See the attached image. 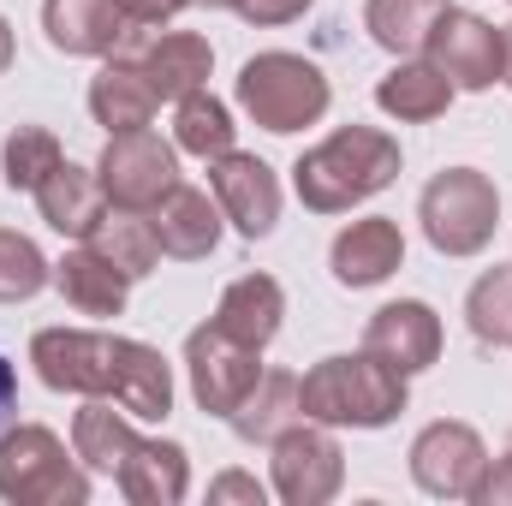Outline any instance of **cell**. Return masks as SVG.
Returning <instances> with one entry per match:
<instances>
[{
    "instance_id": "obj_5",
    "label": "cell",
    "mask_w": 512,
    "mask_h": 506,
    "mask_svg": "<svg viewBox=\"0 0 512 506\" xmlns=\"http://www.w3.org/2000/svg\"><path fill=\"white\" fill-rule=\"evenodd\" d=\"M417 221H423V239L441 256H483L501 227V191L477 167H447L423 185Z\"/></svg>"
},
{
    "instance_id": "obj_34",
    "label": "cell",
    "mask_w": 512,
    "mask_h": 506,
    "mask_svg": "<svg viewBox=\"0 0 512 506\" xmlns=\"http://www.w3.org/2000/svg\"><path fill=\"white\" fill-rule=\"evenodd\" d=\"M209 501L221 506V501H245V506H262L268 501V489L256 483L251 471H221L215 483H209Z\"/></svg>"
},
{
    "instance_id": "obj_40",
    "label": "cell",
    "mask_w": 512,
    "mask_h": 506,
    "mask_svg": "<svg viewBox=\"0 0 512 506\" xmlns=\"http://www.w3.org/2000/svg\"><path fill=\"white\" fill-rule=\"evenodd\" d=\"M191 6H209V12H221V6H233V0H191Z\"/></svg>"
},
{
    "instance_id": "obj_19",
    "label": "cell",
    "mask_w": 512,
    "mask_h": 506,
    "mask_svg": "<svg viewBox=\"0 0 512 506\" xmlns=\"http://www.w3.org/2000/svg\"><path fill=\"white\" fill-rule=\"evenodd\" d=\"M155 108H161V96L149 90L143 66L126 60V54H108L102 72L90 78V114H96V126H108V137L114 131H143L155 120Z\"/></svg>"
},
{
    "instance_id": "obj_16",
    "label": "cell",
    "mask_w": 512,
    "mask_h": 506,
    "mask_svg": "<svg viewBox=\"0 0 512 506\" xmlns=\"http://www.w3.org/2000/svg\"><path fill=\"white\" fill-rule=\"evenodd\" d=\"M221 203L197 185H173L155 209H149V227L161 239V256H179V262H203V256L221 245Z\"/></svg>"
},
{
    "instance_id": "obj_32",
    "label": "cell",
    "mask_w": 512,
    "mask_h": 506,
    "mask_svg": "<svg viewBox=\"0 0 512 506\" xmlns=\"http://www.w3.org/2000/svg\"><path fill=\"white\" fill-rule=\"evenodd\" d=\"M42 286H54V262L36 251V239L0 227V304H30Z\"/></svg>"
},
{
    "instance_id": "obj_10",
    "label": "cell",
    "mask_w": 512,
    "mask_h": 506,
    "mask_svg": "<svg viewBox=\"0 0 512 506\" xmlns=\"http://www.w3.org/2000/svg\"><path fill=\"white\" fill-rule=\"evenodd\" d=\"M483 471H489V447H483V435L471 423L441 417V423L417 429V441H411V483L423 495H435V501H471L477 483H483Z\"/></svg>"
},
{
    "instance_id": "obj_27",
    "label": "cell",
    "mask_w": 512,
    "mask_h": 506,
    "mask_svg": "<svg viewBox=\"0 0 512 506\" xmlns=\"http://www.w3.org/2000/svg\"><path fill=\"white\" fill-rule=\"evenodd\" d=\"M453 0H364V30L370 42L393 54V60H417L429 48V30L435 18L447 12Z\"/></svg>"
},
{
    "instance_id": "obj_1",
    "label": "cell",
    "mask_w": 512,
    "mask_h": 506,
    "mask_svg": "<svg viewBox=\"0 0 512 506\" xmlns=\"http://www.w3.org/2000/svg\"><path fill=\"white\" fill-rule=\"evenodd\" d=\"M399 179V137L382 126H340L292 161V191L310 215H346Z\"/></svg>"
},
{
    "instance_id": "obj_15",
    "label": "cell",
    "mask_w": 512,
    "mask_h": 506,
    "mask_svg": "<svg viewBox=\"0 0 512 506\" xmlns=\"http://www.w3.org/2000/svg\"><path fill=\"white\" fill-rule=\"evenodd\" d=\"M328 268H334V280H340L346 292H370V286H382L393 268H405V233H399V221H387V215H364V221H352V227L334 239Z\"/></svg>"
},
{
    "instance_id": "obj_37",
    "label": "cell",
    "mask_w": 512,
    "mask_h": 506,
    "mask_svg": "<svg viewBox=\"0 0 512 506\" xmlns=\"http://www.w3.org/2000/svg\"><path fill=\"white\" fill-rule=\"evenodd\" d=\"M12 411H18V370L0 358V429L12 423Z\"/></svg>"
},
{
    "instance_id": "obj_8",
    "label": "cell",
    "mask_w": 512,
    "mask_h": 506,
    "mask_svg": "<svg viewBox=\"0 0 512 506\" xmlns=\"http://www.w3.org/2000/svg\"><path fill=\"white\" fill-rule=\"evenodd\" d=\"M30 364L42 387L78 393V399H114L120 370V334H90V328H42L30 340Z\"/></svg>"
},
{
    "instance_id": "obj_25",
    "label": "cell",
    "mask_w": 512,
    "mask_h": 506,
    "mask_svg": "<svg viewBox=\"0 0 512 506\" xmlns=\"http://www.w3.org/2000/svg\"><path fill=\"white\" fill-rule=\"evenodd\" d=\"M453 96H459V90H453L423 54H417V60H399L382 84H376V108H382L387 120H405V126L441 120V114L453 108Z\"/></svg>"
},
{
    "instance_id": "obj_23",
    "label": "cell",
    "mask_w": 512,
    "mask_h": 506,
    "mask_svg": "<svg viewBox=\"0 0 512 506\" xmlns=\"http://www.w3.org/2000/svg\"><path fill=\"white\" fill-rule=\"evenodd\" d=\"M114 405H126L137 423H167L173 417V364L143 340H120Z\"/></svg>"
},
{
    "instance_id": "obj_20",
    "label": "cell",
    "mask_w": 512,
    "mask_h": 506,
    "mask_svg": "<svg viewBox=\"0 0 512 506\" xmlns=\"http://www.w3.org/2000/svg\"><path fill=\"white\" fill-rule=\"evenodd\" d=\"M54 286H60V298L78 316H120L126 310V292H131L126 274L96 251V245H84V239L54 262Z\"/></svg>"
},
{
    "instance_id": "obj_36",
    "label": "cell",
    "mask_w": 512,
    "mask_h": 506,
    "mask_svg": "<svg viewBox=\"0 0 512 506\" xmlns=\"http://www.w3.org/2000/svg\"><path fill=\"white\" fill-rule=\"evenodd\" d=\"M120 6H126L137 24H167V18H179L191 0H120Z\"/></svg>"
},
{
    "instance_id": "obj_35",
    "label": "cell",
    "mask_w": 512,
    "mask_h": 506,
    "mask_svg": "<svg viewBox=\"0 0 512 506\" xmlns=\"http://www.w3.org/2000/svg\"><path fill=\"white\" fill-rule=\"evenodd\" d=\"M477 506H512V453L495 465L489 459V471H483V483H477V495H471Z\"/></svg>"
},
{
    "instance_id": "obj_13",
    "label": "cell",
    "mask_w": 512,
    "mask_h": 506,
    "mask_svg": "<svg viewBox=\"0 0 512 506\" xmlns=\"http://www.w3.org/2000/svg\"><path fill=\"white\" fill-rule=\"evenodd\" d=\"M42 30H48V48L72 60H108L126 48L137 18L120 0H42Z\"/></svg>"
},
{
    "instance_id": "obj_21",
    "label": "cell",
    "mask_w": 512,
    "mask_h": 506,
    "mask_svg": "<svg viewBox=\"0 0 512 506\" xmlns=\"http://www.w3.org/2000/svg\"><path fill=\"white\" fill-rule=\"evenodd\" d=\"M137 417H131L126 405H114V399H84V411L72 417V453L84 459V471L90 477H120V465L131 459V447H137V429H131Z\"/></svg>"
},
{
    "instance_id": "obj_11",
    "label": "cell",
    "mask_w": 512,
    "mask_h": 506,
    "mask_svg": "<svg viewBox=\"0 0 512 506\" xmlns=\"http://www.w3.org/2000/svg\"><path fill=\"white\" fill-rule=\"evenodd\" d=\"M423 60L453 84V90H489L501 84V30L465 6H447L429 30Z\"/></svg>"
},
{
    "instance_id": "obj_33",
    "label": "cell",
    "mask_w": 512,
    "mask_h": 506,
    "mask_svg": "<svg viewBox=\"0 0 512 506\" xmlns=\"http://www.w3.org/2000/svg\"><path fill=\"white\" fill-rule=\"evenodd\" d=\"M316 0H233V12L256 24V30H274V24H292V18H304Z\"/></svg>"
},
{
    "instance_id": "obj_3",
    "label": "cell",
    "mask_w": 512,
    "mask_h": 506,
    "mask_svg": "<svg viewBox=\"0 0 512 506\" xmlns=\"http://www.w3.org/2000/svg\"><path fill=\"white\" fill-rule=\"evenodd\" d=\"M239 108L251 114V126L274 131V137H292V131L316 126L334 102L328 90V72L292 48H262L239 66V84H233Z\"/></svg>"
},
{
    "instance_id": "obj_22",
    "label": "cell",
    "mask_w": 512,
    "mask_h": 506,
    "mask_svg": "<svg viewBox=\"0 0 512 506\" xmlns=\"http://www.w3.org/2000/svg\"><path fill=\"white\" fill-rule=\"evenodd\" d=\"M191 489V459L179 441H137L120 465V495L131 506H179Z\"/></svg>"
},
{
    "instance_id": "obj_31",
    "label": "cell",
    "mask_w": 512,
    "mask_h": 506,
    "mask_svg": "<svg viewBox=\"0 0 512 506\" xmlns=\"http://www.w3.org/2000/svg\"><path fill=\"white\" fill-rule=\"evenodd\" d=\"M465 322L483 346H512V268L477 274V286L465 292Z\"/></svg>"
},
{
    "instance_id": "obj_18",
    "label": "cell",
    "mask_w": 512,
    "mask_h": 506,
    "mask_svg": "<svg viewBox=\"0 0 512 506\" xmlns=\"http://www.w3.org/2000/svg\"><path fill=\"white\" fill-rule=\"evenodd\" d=\"M30 197H36L42 221H48L60 239H90V233H96V221L108 215V191H102L96 167H78V161H60V167H54Z\"/></svg>"
},
{
    "instance_id": "obj_26",
    "label": "cell",
    "mask_w": 512,
    "mask_h": 506,
    "mask_svg": "<svg viewBox=\"0 0 512 506\" xmlns=\"http://www.w3.org/2000/svg\"><path fill=\"white\" fill-rule=\"evenodd\" d=\"M298 417H304L298 376H292V370H262V381L245 393V405H239L227 423H233V435H239V441H251V447H274Z\"/></svg>"
},
{
    "instance_id": "obj_6",
    "label": "cell",
    "mask_w": 512,
    "mask_h": 506,
    "mask_svg": "<svg viewBox=\"0 0 512 506\" xmlns=\"http://www.w3.org/2000/svg\"><path fill=\"white\" fill-rule=\"evenodd\" d=\"M185 376H191V399H197V411H209V417H233V411L245 405V393L262 381V352L245 346V340H233V334L209 316L203 328L185 334Z\"/></svg>"
},
{
    "instance_id": "obj_38",
    "label": "cell",
    "mask_w": 512,
    "mask_h": 506,
    "mask_svg": "<svg viewBox=\"0 0 512 506\" xmlns=\"http://www.w3.org/2000/svg\"><path fill=\"white\" fill-rule=\"evenodd\" d=\"M501 84L512 90V24H501Z\"/></svg>"
},
{
    "instance_id": "obj_30",
    "label": "cell",
    "mask_w": 512,
    "mask_h": 506,
    "mask_svg": "<svg viewBox=\"0 0 512 506\" xmlns=\"http://www.w3.org/2000/svg\"><path fill=\"white\" fill-rule=\"evenodd\" d=\"M66 161V149H60V137L48 126H18L6 137V149H0V167H6V191H36L54 167Z\"/></svg>"
},
{
    "instance_id": "obj_39",
    "label": "cell",
    "mask_w": 512,
    "mask_h": 506,
    "mask_svg": "<svg viewBox=\"0 0 512 506\" xmlns=\"http://www.w3.org/2000/svg\"><path fill=\"white\" fill-rule=\"evenodd\" d=\"M12 54H18V42H12V24L0 18V78H6V66H12Z\"/></svg>"
},
{
    "instance_id": "obj_4",
    "label": "cell",
    "mask_w": 512,
    "mask_h": 506,
    "mask_svg": "<svg viewBox=\"0 0 512 506\" xmlns=\"http://www.w3.org/2000/svg\"><path fill=\"white\" fill-rule=\"evenodd\" d=\"M0 501L12 506H84L90 471L66 441L42 423H18L0 435Z\"/></svg>"
},
{
    "instance_id": "obj_17",
    "label": "cell",
    "mask_w": 512,
    "mask_h": 506,
    "mask_svg": "<svg viewBox=\"0 0 512 506\" xmlns=\"http://www.w3.org/2000/svg\"><path fill=\"white\" fill-rule=\"evenodd\" d=\"M137 66H143V78H149V90H155L161 102H179V96H191V90H209L215 48H209V36H197V30H167V36L149 30Z\"/></svg>"
},
{
    "instance_id": "obj_9",
    "label": "cell",
    "mask_w": 512,
    "mask_h": 506,
    "mask_svg": "<svg viewBox=\"0 0 512 506\" xmlns=\"http://www.w3.org/2000/svg\"><path fill=\"white\" fill-rule=\"evenodd\" d=\"M268 453H274L268 459L274 465V495L286 506H328L346 489V453H340V441H334L328 423L298 417Z\"/></svg>"
},
{
    "instance_id": "obj_29",
    "label": "cell",
    "mask_w": 512,
    "mask_h": 506,
    "mask_svg": "<svg viewBox=\"0 0 512 506\" xmlns=\"http://www.w3.org/2000/svg\"><path fill=\"white\" fill-rule=\"evenodd\" d=\"M84 245H96V251H102L114 268H120V274H126V280L155 274V262H161V239H155L149 215H131V209H108Z\"/></svg>"
},
{
    "instance_id": "obj_2",
    "label": "cell",
    "mask_w": 512,
    "mask_h": 506,
    "mask_svg": "<svg viewBox=\"0 0 512 506\" xmlns=\"http://www.w3.org/2000/svg\"><path fill=\"white\" fill-rule=\"evenodd\" d=\"M298 399H304L310 423H328V429H387L405 411L411 387L376 352H334V358H322L316 370L298 376Z\"/></svg>"
},
{
    "instance_id": "obj_12",
    "label": "cell",
    "mask_w": 512,
    "mask_h": 506,
    "mask_svg": "<svg viewBox=\"0 0 512 506\" xmlns=\"http://www.w3.org/2000/svg\"><path fill=\"white\" fill-rule=\"evenodd\" d=\"M209 191H215L221 215L239 227V239H268L280 227V179L262 155L227 149L221 161H209Z\"/></svg>"
},
{
    "instance_id": "obj_41",
    "label": "cell",
    "mask_w": 512,
    "mask_h": 506,
    "mask_svg": "<svg viewBox=\"0 0 512 506\" xmlns=\"http://www.w3.org/2000/svg\"><path fill=\"white\" fill-rule=\"evenodd\" d=\"M507 453H512V435H507Z\"/></svg>"
},
{
    "instance_id": "obj_7",
    "label": "cell",
    "mask_w": 512,
    "mask_h": 506,
    "mask_svg": "<svg viewBox=\"0 0 512 506\" xmlns=\"http://www.w3.org/2000/svg\"><path fill=\"white\" fill-rule=\"evenodd\" d=\"M96 179L108 191V209H131V215H149L173 185H179V143H161L155 131H114L102 161H96Z\"/></svg>"
},
{
    "instance_id": "obj_14",
    "label": "cell",
    "mask_w": 512,
    "mask_h": 506,
    "mask_svg": "<svg viewBox=\"0 0 512 506\" xmlns=\"http://www.w3.org/2000/svg\"><path fill=\"white\" fill-rule=\"evenodd\" d=\"M364 352H376L382 364H393L399 376H423L435 358H441V316L423 304V298H393L370 316L364 328Z\"/></svg>"
},
{
    "instance_id": "obj_24",
    "label": "cell",
    "mask_w": 512,
    "mask_h": 506,
    "mask_svg": "<svg viewBox=\"0 0 512 506\" xmlns=\"http://www.w3.org/2000/svg\"><path fill=\"white\" fill-rule=\"evenodd\" d=\"M215 322H221L233 340H245V346L262 352V346L280 334V322H286V292H280V280H274V274H239V280L221 292Z\"/></svg>"
},
{
    "instance_id": "obj_28",
    "label": "cell",
    "mask_w": 512,
    "mask_h": 506,
    "mask_svg": "<svg viewBox=\"0 0 512 506\" xmlns=\"http://www.w3.org/2000/svg\"><path fill=\"white\" fill-rule=\"evenodd\" d=\"M233 108L227 102H215L209 90H191V96H179V108H173V143H179V155H197V161H221L227 149H233Z\"/></svg>"
}]
</instances>
